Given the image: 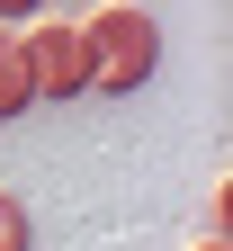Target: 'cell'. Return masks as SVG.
Masks as SVG:
<instances>
[{"instance_id": "obj_1", "label": "cell", "mask_w": 233, "mask_h": 251, "mask_svg": "<svg viewBox=\"0 0 233 251\" xmlns=\"http://www.w3.org/2000/svg\"><path fill=\"white\" fill-rule=\"evenodd\" d=\"M81 36H90V90H108V99H135L161 72V18H144L135 0H99V18H81Z\"/></svg>"}, {"instance_id": "obj_2", "label": "cell", "mask_w": 233, "mask_h": 251, "mask_svg": "<svg viewBox=\"0 0 233 251\" xmlns=\"http://www.w3.org/2000/svg\"><path fill=\"white\" fill-rule=\"evenodd\" d=\"M18 45H27L36 99H90V36H81V18H27Z\"/></svg>"}, {"instance_id": "obj_3", "label": "cell", "mask_w": 233, "mask_h": 251, "mask_svg": "<svg viewBox=\"0 0 233 251\" xmlns=\"http://www.w3.org/2000/svg\"><path fill=\"white\" fill-rule=\"evenodd\" d=\"M27 108H36V81H27V45H18V27H0V126H18Z\"/></svg>"}, {"instance_id": "obj_4", "label": "cell", "mask_w": 233, "mask_h": 251, "mask_svg": "<svg viewBox=\"0 0 233 251\" xmlns=\"http://www.w3.org/2000/svg\"><path fill=\"white\" fill-rule=\"evenodd\" d=\"M0 251H36V215H27V198H9V188H0Z\"/></svg>"}, {"instance_id": "obj_5", "label": "cell", "mask_w": 233, "mask_h": 251, "mask_svg": "<svg viewBox=\"0 0 233 251\" xmlns=\"http://www.w3.org/2000/svg\"><path fill=\"white\" fill-rule=\"evenodd\" d=\"M54 0H0V27H18V18H45Z\"/></svg>"}, {"instance_id": "obj_6", "label": "cell", "mask_w": 233, "mask_h": 251, "mask_svg": "<svg viewBox=\"0 0 233 251\" xmlns=\"http://www.w3.org/2000/svg\"><path fill=\"white\" fill-rule=\"evenodd\" d=\"M197 251H233V242H224V233H207V242H197Z\"/></svg>"}, {"instance_id": "obj_7", "label": "cell", "mask_w": 233, "mask_h": 251, "mask_svg": "<svg viewBox=\"0 0 233 251\" xmlns=\"http://www.w3.org/2000/svg\"><path fill=\"white\" fill-rule=\"evenodd\" d=\"M90 9H99V0H90Z\"/></svg>"}]
</instances>
